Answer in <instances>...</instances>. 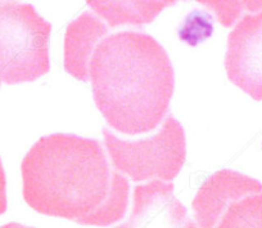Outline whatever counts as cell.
Masks as SVG:
<instances>
[{"label":"cell","instance_id":"6","mask_svg":"<svg viewBox=\"0 0 262 228\" xmlns=\"http://www.w3.org/2000/svg\"><path fill=\"white\" fill-rule=\"evenodd\" d=\"M225 68L231 83L262 101V8L244 14L229 34Z\"/></svg>","mask_w":262,"mask_h":228},{"label":"cell","instance_id":"2","mask_svg":"<svg viewBox=\"0 0 262 228\" xmlns=\"http://www.w3.org/2000/svg\"><path fill=\"white\" fill-rule=\"evenodd\" d=\"M21 170L25 201L40 214L98 227L125 217L128 181L97 139L66 133L42 137L26 154Z\"/></svg>","mask_w":262,"mask_h":228},{"label":"cell","instance_id":"8","mask_svg":"<svg viewBox=\"0 0 262 228\" xmlns=\"http://www.w3.org/2000/svg\"><path fill=\"white\" fill-rule=\"evenodd\" d=\"M173 4L175 2H88V6L98 17L105 20L111 29L149 24L163 8Z\"/></svg>","mask_w":262,"mask_h":228},{"label":"cell","instance_id":"10","mask_svg":"<svg viewBox=\"0 0 262 228\" xmlns=\"http://www.w3.org/2000/svg\"><path fill=\"white\" fill-rule=\"evenodd\" d=\"M0 228H35V227H30V225L21 224V223L12 222V223H7V224L2 225V227H0Z\"/></svg>","mask_w":262,"mask_h":228},{"label":"cell","instance_id":"4","mask_svg":"<svg viewBox=\"0 0 262 228\" xmlns=\"http://www.w3.org/2000/svg\"><path fill=\"white\" fill-rule=\"evenodd\" d=\"M103 136L116 170L135 182L152 178L172 181L185 161V131L171 113L157 131L147 138L126 141L107 128H103Z\"/></svg>","mask_w":262,"mask_h":228},{"label":"cell","instance_id":"3","mask_svg":"<svg viewBox=\"0 0 262 228\" xmlns=\"http://www.w3.org/2000/svg\"><path fill=\"white\" fill-rule=\"evenodd\" d=\"M52 25L31 4L0 2V85L39 79L50 70Z\"/></svg>","mask_w":262,"mask_h":228},{"label":"cell","instance_id":"1","mask_svg":"<svg viewBox=\"0 0 262 228\" xmlns=\"http://www.w3.org/2000/svg\"><path fill=\"white\" fill-rule=\"evenodd\" d=\"M84 12L67 26L64 68L90 82L95 105L108 125L135 136L160 126L173 94L175 76L167 52L144 31H112Z\"/></svg>","mask_w":262,"mask_h":228},{"label":"cell","instance_id":"9","mask_svg":"<svg viewBox=\"0 0 262 228\" xmlns=\"http://www.w3.org/2000/svg\"><path fill=\"white\" fill-rule=\"evenodd\" d=\"M7 210V182L3 164L0 160V214H4Z\"/></svg>","mask_w":262,"mask_h":228},{"label":"cell","instance_id":"7","mask_svg":"<svg viewBox=\"0 0 262 228\" xmlns=\"http://www.w3.org/2000/svg\"><path fill=\"white\" fill-rule=\"evenodd\" d=\"M115 228H196L188 209L173 195V184L155 179L134 188L130 217Z\"/></svg>","mask_w":262,"mask_h":228},{"label":"cell","instance_id":"5","mask_svg":"<svg viewBox=\"0 0 262 228\" xmlns=\"http://www.w3.org/2000/svg\"><path fill=\"white\" fill-rule=\"evenodd\" d=\"M191 205L196 228H262V183L239 172H216Z\"/></svg>","mask_w":262,"mask_h":228}]
</instances>
